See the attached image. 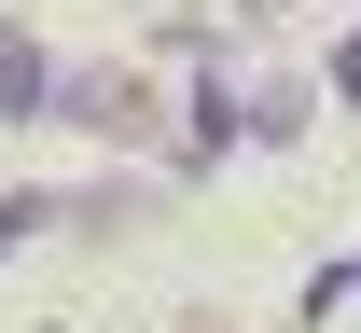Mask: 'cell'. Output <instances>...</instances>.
<instances>
[{"instance_id":"6da1fadb","label":"cell","mask_w":361,"mask_h":333,"mask_svg":"<svg viewBox=\"0 0 361 333\" xmlns=\"http://www.w3.org/2000/svg\"><path fill=\"white\" fill-rule=\"evenodd\" d=\"M42 111H70V125H139V84H126V70H70Z\"/></svg>"},{"instance_id":"7a4b0ae2","label":"cell","mask_w":361,"mask_h":333,"mask_svg":"<svg viewBox=\"0 0 361 333\" xmlns=\"http://www.w3.org/2000/svg\"><path fill=\"white\" fill-rule=\"evenodd\" d=\"M42 97H56V70H42V56H28V42H0V125H28Z\"/></svg>"},{"instance_id":"3957f363","label":"cell","mask_w":361,"mask_h":333,"mask_svg":"<svg viewBox=\"0 0 361 333\" xmlns=\"http://www.w3.org/2000/svg\"><path fill=\"white\" fill-rule=\"evenodd\" d=\"M334 84H348V97H361V42H348V56H334Z\"/></svg>"}]
</instances>
